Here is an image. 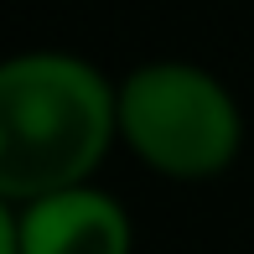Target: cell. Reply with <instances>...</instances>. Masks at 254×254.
Masks as SVG:
<instances>
[{"instance_id": "cell-1", "label": "cell", "mask_w": 254, "mask_h": 254, "mask_svg": "<svg viewBox=\"0 0 254 254\" xmlns=\"http://www.w3.org/2000/svg\"><path fill=\"white\" fill-rule=\"evenodd\" d=\"M114 94L73 52H21L0 63V192L47 197L78 187L99 161Z\"/></svg>"}, {"instance_id": "cell-2", "label": "cell", "mask_w": 254, "mask_h": 254, "mask_svg": "<svg viewBox=\"0 0 254 254\" xmlns=\"http://www.w3.org/2000/svg\"><path fill=\"white\" fill-rule=\"evenodd\" d=\"M120 125L166 171H213L239 145L228 88L192 63H140L120 88Z\"/></svg>"}, {"instance_id": "cell-3", "label": "cell", "mask_w": 254, "mask_h": 254, "mask_svg": "<svg viewBox=\"0 0 254 254\" xmlns=\"http://www.w3.org/2000/svg\"><path fill=\"white\" fill-rule=\"evenodd\" d=\"M21 254H130V218L109 192H47L16 223Z\"/></svg>"}, {"instance_id": "cell-4", "label": "cell", "mask_w": 254, "mask_h": 254, "mask_svg": "<svg viewBox=\"0 0 254 254\" xmlns=\"http://www.w3.org/2000/svg\"><path fill=\"white\" fill-rule=\"evenodd\" d=\"M0 254H21V239H16V223H10L5 202H0Z\"/></svg>"}]
</instances>
